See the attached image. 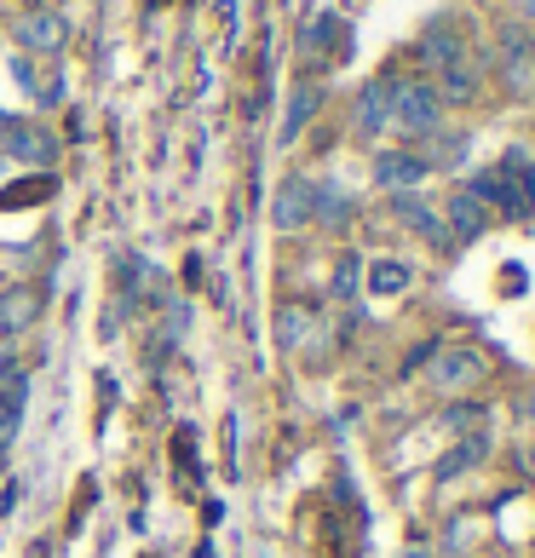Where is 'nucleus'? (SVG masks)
<instances>
[{
    "mask_svg": "<svg viewBox=\"0 0 535 558\" xmlns=\"http://www.w3.org/2000/svg\"><path fill=\"white\" fill-rule=\"evenodd\" d=\"M335 288H340V294H357V259H345V265H340Z\"/></svg>",
    "mask_w": 535,
    "mask_h": 558,
    "instance_id": "16",
    "label": "nucleus"
},
{
    "mask_svg": "<svg viewBox=\"0 0 535 558\" xmlns=\"http://www.w3.org/2000/svg\"><path fill=\"white\" fill-rule=\"evenodd\" d=\"M312 214H317V184L312 179H288L277 191L271 219L282 225V231H300V225H312Z\"/></svg>",
    "mask_w": 535,
    "mask_h": 558,
    "instance_id": "5",
    "label": "nucleus"
},
{
    "mask_svg": "<svg viewBox=\"0 0 535 558\" xmlns=\"http://www.w3.org/2000/svg\"><path fill=\"white\" fill-rule=\"evenodd\" d=\"M357 128H363V133L392 128V81H368V87H363V98H357Z\"/></svg>",
    "mask_w": 535,
    "mask_h": 558,
    "instance_id": "7",
    "label": "nucleus"
},
{
    "mask_svg": "<svg viewBox=\"0 0 535 558\" xmlns=\"http://www.w3.org/2000/svg\"><path fill=\"white\" fill-rule=\"evenodd\" d=\"M7 156L47 168V161L58 156V144H52V133H40V128H12V133H7Z\"/></svg>",
    "mask_w": 535,
    "mask_h": 558,
    "instance_id": "9",
    "label": "nucleus"
},
{
    "mask_svg": "<svg viewBox=\"0 0 535 558\" xmlns=\"http://www.w3.org/2000/svg\"><path fill=\"white\" fill-rule=\"evenodd\" d=\"M375 179L392 184V191H409V184L426 179V161L409 156V150H386V156H375Z\"/></svg>",
    "mask_w": 535,
    "mask_h": 558,
    "instance_id": "8",
    "label": "nucleus"
},
{
    "mask_svg": "<svg viewBox=\"0 0 535 558\" xmlns=\"http://www.w3.org/2000/svg\"><path fill=\"white\" fill-rule=\"evenodd\" d=\"M530 421H535V398H530Z\"/></svg>",
    "mask_w": 535,
    "mask_h": 558,
    "instance_id": "20",
    "label": "nucleus"
},
{
    "mask_svg": "<svg viewBox=\"0 0 535 558\" xmlns=\"http://www.w3.org/2000/svg\"><path fill=\"white\" fill-rule=\"evenodd\" d=\"M0 484H7V454H0Z\"/></svg>",
    "mask_w": 535,
    "mask_h": 558,
    "instance_id": "18",
    "label": "nucleus"
},
{
    "mask_svg": "<svg viewBox=\"0 0 535 558\" xmlns=\"http://www.w3.org/2000/svg\"><path fill=\"white\" fill-rule=\"evenodd\" d=\"M323 105V93L317 87H300L294 93V105H288V121H282V138H294L300 128H305V121H312V110Z\"/></svg>",
    "mask_w": 535,
    "mask_h": 558,
    "instance_id": "12",
    "label": "nucleus"
},
{
    "mask_svg": "<svg viewBox=\"0 0 535 558\" xmlns=\"http://www.w3.org/2000/svg\"><path fill=\"white\" fill-rule=\"evenodd\" d=\"M40 305H47V288H35V282L7 288V294H0V340L24 335V328L40 317Z\"/></svg>",
    "mask_w": 535,
    "mask_h": 558,
    "instance_id": "4",
    "label": "nucleus"
},
{
    "mask_svg": "<svg viewBox=\"0 0 535 558\" xmlns=\"http://www.w3.org/2000/svg\"><path fill=\"white\" fill-rule=\"evenodd\" d=\"M392 214L409 225V231H421V236H431V242H443V231H438V219H431V208H421L415 196H392Z\"/></svg>",
    "mask_w": 535,
    "mask_h": 558,
    "instance_id": "11",
    "label": "nucleus"
},
{
    "mask_svg": "<svg viewBox=\"0 0 535 558\" xmlns=\"http://www.w3.org/2000/svg\"><path fill=\"white\" fill-rule=\"evenodd\" d=\"M449 225H455V242H472V236L489 231V208L472 191H455L449 196Z\"/></svg>",
    "mask_w": 535,
    "mask_h": 558,
    "instance_id": "6",
    "label": "nucleus"
},
{
    "mask_svg": "<svg viewBox=\"0 0 535 558\" xmlns=\"http://www.w3.org/2000/svg\"><path fill=\"white\" fill-rule=\"evenodd\" d=\"M478 375H484V363L472 357V351H449V357L438 363V386H443V391H455V386H472Z\"/></svg>",
    "mask_w": 535,
    "mask_h": 558,
    "instance_id": "10",
    "label": "nucleus"
},
{
    "mask_svg": "<svg viewBox=\"0 0 535 558\" xmlns=\"http://www.w3.org/2000/svg\"><path fill=\"white\" fill-rule=\"evenodd\" d=\"M12 35L24 40L29 52H64L70 47V17L58 7H24L12 17Z\"/></svg>",
    "mask_w": 535,
    "mask_h": 558,
    "instance_id": "1",
    "label": "nucleus"
},
{
    "mask_svg": "<svg viewBox=\"0 0 535 558\" xmlns=\"http://www.w3.org/2000/svg\"><path fill=\"white\" fill-rule=\"evenodd\" d=\"M392 128L415 133V138L438 128V93L426 81H392Z\"/></svg>",
    "mask_w": 535,
    "mask_h": 558,
    "instance_id": "2",
    "label": "nucleus"
},
{
    "mask_svg": "<svg viewBox=\"0 0 535 558\" xmlns=\"http://www.w3.org/2000/svg\"><path fill=\"white\" fill-rule=\"evenodd\" d=\"M530 472H535V449H530Z\"/></svg>",
    "mask_w": 535,
    "mask_h": 558,
    "instance_id": "19",
    "label": "nucleus"
},
{
    "mask_svg": "<svg viewBox=\"0 0 535 558\" xmlns=\"http://www.w3.org/2000/svg\"><path fill=\"white\" fill-rule=\"evenodd\" d=\"M519 173H524V179H519V184H524V202L535 208V161H530V168H519Z\"/></svg>",
    "mask_w": 535,
    "mask_h": 558,
    "instance_id": "17",
    "label": "nucleus"
},
{
    "mask_svg": "<svg viewBox=\"0 0 535 558\" xmlns=\"http://www.w3.org/2000/svg\"><path fill=\"white\" fill-rule=\"evenodd\" d=\"M472 196L484 202V208H501V214H530V202H524V184H519V161H512V168H489L478 184H466Z\"/></svg>",
    "mask_w": 535,
    "mask_h": 558,
    "instance_id": "3",
    "label": "nucleus"
},
{
    "mask_svg": "<svg viewBox=\"0 0 535 558\" xmlns=\"http://www.w3.org/2000/svg\"><path fill=\"white\" fill-rule=\"evenodd\" d=\"M368 282H375V294H403V288H409V271H403L398 259H380Z\"/></svg>",
    "mask_w": 535,
    "mask_h": 558,
    "instance_id": "14",
    "label": "nucleus"
},
{
    "mask_svg": "<svg viewBox=\"0 0 535 558\" xmlns=\"http://www.w3.org/2000/svg\"><path fill=\"white\" fill-rule=\"evenodd\" d=\"M484 454V438H466L461 449H455V461H443V472H461V466H472Z\"/></svg>",
    "mask_w": 535,
    "mask_h": 558,
    "instance_id": "15",
    "label": "nucleus"
},
{
    "mask_svg": "<svg viewBox=\"0 0 535 558\" xmlns=\"http://www.w3.org/2000/svg\"><path fill=\"white\" fill-rule=\"evenodd\" d=\"M501 52H507L512 81H524V75H530V40H524L519 29H507V35H501Z\"/></svg>",
    "mask_w": 535,
    "mask_h": 558,
    "instance_id": "13",
    "label": "nucleus"
}]
</instances>
